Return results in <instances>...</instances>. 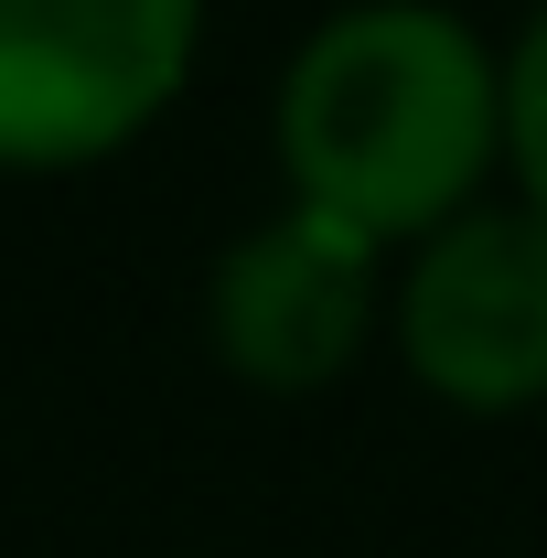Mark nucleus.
<instances>
[{"label": "nucleus", "instance_id": "nucleus-5", "mask_svg": "<svg viewBox=\"0 0 547 558\" xmlns=\"http://www.w3.org/2000/svg\"><path fill=\"white\" fill-rule=\"evenodd\" d=\"M505 172H515V205L547 215V0L505 54Z\"/></svg>", "mask_w": 547, "mask_h": 558}, {"label": "nucleus", "instance_id": "nucleus-2", "mask_svg": "<svg viewBox=\"0 0 547 558\" xmlns=\"http://www.w3.org/2000/svg\"><path fill=\"white\" fill-rule=\"evenodd\" d=\"M205 0H0V172L130 150L194 75Z\"/></svg>", "mask_w": 547, "mask_h": 558}, {"label": "nucleus", "instance_id": "nucleus-3", "mask_svg": "<svg viewBox=\"0 0 547 558\" xmlns=\"http://www.w3.org/2000/svg\"><path fill=\"white\" fill-rule=\"evenodd\" d=\"M398 365L462 418L547 409V215L473 205L440 236H418L398 301H387Z\"/></svg>", "mask_w": 547, "mask_h": 558}, {"label": "nucleus", "instance_id": "nucleus-4", "mask_svg": "<svg viewBox=\"0 0 547 558\" xmlns=\"http://www.w3.org/2000/svg\"><path fill=\"white\" fill-rule=\"evenodd\" d=\"M387 301H398V279H387V247L365 226H343L323 205H290L215 258L205 333L226 354V376H247L269 398H312L376 344Z\"/></svg>", "mask_w": 547, "mask_h": 558}, {"label": "nucleus", "instance_id": "nucleus-1", "mask_svg": "<svg viewBox=\"0 0 547 558\" xmlns=\"http://www.w3.org/2000/svg\"><path fill=\"white\" fill-rule=\"evenodd\" d=\"M505 161V54L440 0H354L279 75L290 205L365 226L376 247L473 215Z\"/></svg>", "mask_w": 547, "mask_h": 558}]
</instances>
